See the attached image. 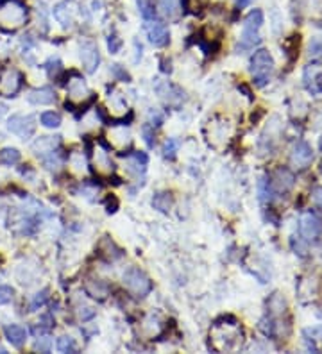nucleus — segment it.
<instances>
[{
	"label": "nucleus",
	"mask_w": 322,
	"mask_h": 354,
	"mask_svg": "<svg viewBox=\"0 0 322 354\" xmlns=\"http://www.w3.org/2000/svg\"><path fill=\"white\" fill-rule=\"evenodd\" d=\"M274 68V59L269 54V50H258L254 52L251 59V72L254 75V84L256 86H265L269 83Z\"/></svg>",
	"instance_id": "f257e3e1"
},
{
	"label": "nucleus",
	"mask_w": 322,
	"mask_h": 354,
	"mask_svg": "<svg viewBox=\"0 0 322 354\" xmlns=\"http://www.w3.org/2000/svg\"><path fill=\"white\" fill-rule=\"evenodd\" d=\"M124 284L127 286V290L133 291L138 297H145L152 290V283H150L149 275L138 267H129L124 272Z\"/></svg>",
	"instance_id": "f03ea898"
},
{
	"label": "nucleus",
	"mask_w": 322,
	"mask_h": 354,
	"mask_svg": "<svg viewBox=\"0 0 322 354\" xmlns=\"http://www.w3.org/2000/svg\"><path fill=\"white\" fill-rule=\"evenodd\" d=\"M8 127L11 133L20 138H31L36 131V118L32 114H13L9 118Z\"/></svg>",
	"instance_id": "7ed1b4c3"
},
{
	"label": "nucleus",
	"mask_w": 322,
	"mask_h": 354,
	"mask_svg": "<svg viewBox=\"0 0 322 354\" xmlns=\"http://www.w3.org/2000/svg\"><path fill=\"white\" fill-rule=\"evenodd\" d=\"M261 24H263V13L259 9H252L247 15V18H245V31L244 36H242L245 47H252V45H256L259 41L258 29L261 27Z\"/></svg>",
	"instance_id": "20e7f679"
},
{
	"label": "nucleus",
	"mask_w": 322,
	"mask_h": 354,
	"mask_svg": "<svg viewBox=\"0 0 322 354\" xmlns=\"http://www.w3.org/2000/svg\"><path fill=\"white\" fill-rule=\"evenodd\" d=\"M22 86V75L15 68H9L0 77V95L4 97H15V93Z\"/></svg>",
	"instance_id": "39448f33"
},
{
	"label": "nucleus",
	"mask_w": 322,
	"mask_h": 354,
	"mask_svg": "<svg viewBox=\"0 0 322 354\" xmlns=\"http://www.w3.org/2000/svg\"><path fill=\"white\" fill-rule=\"evenodd\" d=\"M156 91H157V95H159V97L163 98L167 104H169V106L177 107L181 102H183V100H185V93H183V90H181V88H177L176 84L169 83V81L157 84Z\"/></svg>",
	"instance_id": "423d86ee"
},
{
	"label": "nucleus",
	"mask_w": 322,
	"mask_h": 354,
	"mask_svg": "<svg viewBox=\"0 0 322 354\" xmlns=\"http://www.w3.org/2000/svg\"><path fill=\"white\" fill-rule=\"evenodd\" d=\"M147 36H149V41L156 47H165L170 41V32L167 29L165 24L161 22H152V24L147 25Z\"/></svg>",
	"instance_id": "0eeeda50"
},
{
	"label": "nucleus",
	"mask_w": 322,
	"mask_h": 354,
	"mask_svg": "<svg viewBox=\"0 0 322 354\" xmlns=\"http://www.w3.org/2000/svg\"><path fill=\"white\" fill-rule=\"evenodd\" d=\"M81 61H83L84 70L88 74H93L98 61H100V55H98V48L91 41H86V43L81 45Z\"/></svg>",
	"instance_id": "6e6552de"
},
{
	"label": "nucleus",
	"mask_w": 322,
	"mask_h": 354,
	"mask_svg": "<svg viewBox=\"0 0 322 354\" xmlns=\"http://www.w3.org/2000/svg\"><path fill=\"white\" fill-rule=\"evenodd\" d=\"M157 8H159L161 15L169 20H179V16L183 15L181 0H157Z\"/></svg>",
	"instance_id": "1a4fd4ad"
},
{
	"label": "nucleus",
	"mask_w": 322,
	"mask_h": 354,
	"mask_svg": "<svg viewBox=\"0 0 322 354\" xmlns=\"http://www.w3.org/2000/svg\"><path fill=\"white\" fill-rule=\"evenodd\" d=\"M4 334H6V338H8V342L15 347H22L25 343V340H27V331H25L22 326H18V324L6 326Z\"/></svg>",
	"instance_id": "9d476101"
},
{
	"label": "nucleus",
	"mask_w": 322,
	"mask_h": 354,
	"mask_svg": "<svg viewBox=\"0 0 322 354\" xmlns=\"http://www.w3.org/2000/svg\"><path fill=\"white\" fill-rule=\"evenodd\" d=\"M27 100L34 106H48L56 100V95L50 88H39V90H32L29 93Z\"/></svg>",
	"instance_id": "9b49d317"
},
{
	"label": "nucleus",
	"mask_w": 322,
	"mask_h": 354,
	"mask_svg": "<svg viewBox=\"0 0 322 354\" xmlns=\"http://www.w3.org/2000/svg\"><path fill=\"white\" fill-rule=\"evenodd\" d=\"M58 143H59V136H41L32 143V150L38 156H45V154L54 152Z\"/></svg>",
	"instance_id": "f8f14e48"
},
{
	"label": "nucleus",
	"mask_w": 322,
	"mask_h": 354,
	"mask_svg": "<svg viewBox=\"0 0 322 354\" xmlns=\"http://www.w3.org/2000/svg\"><path fill=\"white\" fill-rule=\"evenodd\" d=\"M68 93H70L72 100H77V102H81L84 98H90V95H91L88 86L84 84V79H81V77H75L74 81H70V84H68Z\"/></svg>",
	"instance_id": "ddd939ff"
},
{
	"label": "nucleus",
	"mask_w": 322,
	"mask_h": 354,
	"mask_svg": "<svg viewBox=\"0 0 322 354\" xmlns=\"http://www.w3.org/2000/svg\"><path fill=\"white\" fill-rule=\"evenodd\" d=\"M292 159H294L295 165L299 166H306L308 163L313 159V152H311L310 145L304 142H299L294 149V154H292Z\"/></svg>",
	"instance_id": "4468645a"
},
{
	"label": "nucleus",
	"mask_w": 322,
	"mask_h": 354,
	"mask_svg": "<svg viewBox=\"0 0 322 354\" xmlns=\"http://www.w3.org/2000/svg\"><path fill=\"white\" fill-rule=\"evenodd\" d=\"M172 202H174L172 193H169V192H159L152 197V206L161 213L169 211V209L172 208Z\"/></svg>",
	"instance_id": "2eb2a0df"
},
{
	"label": "nucleus",
	"mask_w": 322,
	"mask_h": 354,
	"mask_svg": "<svg viewBox=\"0 0 322 354\" xmlns=\"http://www.w3.org/2000/svg\"><path fill=\"white\" fill-rule=\"evenodd\" d=\"M303 231L306 236H310V238H313V236H317L318 232L322 231V224L318 218H315L313 215H308L306 218L303 220Z\"/></svg>",
	"instance_id": "dca6fc26"
},
{
	"label": "nucleus",
	"mask_w": 322,
	"mask_h": 354,
	"mask_svg": "<svg viewBox=\"0 0 322 354\" xmlns=\"http://www.w3.org/2000/svg\"><path fill=\"white\" fill-rule=\"evenodd\" d=\"M86 291L90 297H93V299H104L108 295V286L102 283V281H88L86 283Z\"/></svg>",
	"instance_id": "f3484780"
},
{
	"label": "nucleus",
	"mask_w": 322,
	"mask_h": 354,
	"mask_svg": "<svg viewBox=\"0 0 322 354\" xmlns=\"http://www.w3.org/2000/svg\"><path fill=\"white\" fill-rule=\"evenodd\" d=\"M68 9H70L68 2H59V4L54 8V16L59 24H63V25L72 24V16H70V11H68Z\"/></svg>",
	"instance_id": "a211bd4d"
},
{
	"label": "nucleus",
	"mask_w": 322,
	"mask_h": 354,
	"mask_svg": "<svg viewBox=\"0 0 322 354\" xmlns=\"http://www.w3.org/2000/svg\"><path fill=\"white\" fill-rule=\"evenodd\" d=\"M0 161L4 163V165L11 166V165H16L20 161V152L13 147H8V149H2L0 150Z\"/></svg>",
	"instance_id": "6ab92c4d"
},
{
	"label": "nucleus",
	"mask_w": 322,
	"mask_h": 354,
	"mask_svg": "<svg viewBox=\"0 0 322 354\" xmlns=\"http://www.w3.org/2000/svg\"><path fill=\"white\" fill-rule=\"evenodd\" d=\"M41 124L45 127H48V129H56V127L61 126V116L58 113H54V111H45L41 114Z\"/></svg>",
	"instance_id": "aec40b11"
},
{
	"label": "nucleus",
	"mask_w": 322,
	"mask_h": 354,
	"mask_svg": "<svg viewBox=\"0 0 322 354\" xmlns=\"http://www.w3.org/2000/svg\"><path fill=\"white\" fill-rule=\"evenodd\" d=\"M308 55L311 61H320L322 59V38L311 39L310 48H308Z\"/></svg>",
	"instance_id": "412c9836"
},
{
	"label": "nucleus",
	"mask_w": 322,
	"mask_h": 354,
	"mask_svg": "<svg viewBox=\"0 0 322 354\" xmlns=\"http://www.w3.org/2000/svg\"><path fill=\"white\" fill-rule=\"evenodd\" d=\"M75 342L74 338H70V336H61V338L58 340V350L59 352H75Z\"/></svg>",
	"instance_id": "4be33fe9"
},
{
	"label": "nucleus",
	"mask_w": 322,
	"mask_h": 354,
	"mask_svg": "<svg viewBox=\"0 0 322 354\" xmlns=\"http://www.w3.org/2000/svg\"><path fill=\"white\" fill-rule=\"evenodd\" d=\"M177 149H179V142L174 140V138H169L165 142V145H163V154H165V157H170V159H172V157L176 156Z\"/></svg>",
	"instance_id": "5701e85b"
},
{
	"label": "nucleus",
	"mask_w": 322,
	"mask_h": 354,
	"mask_svg": "<svg viewBox=\"0 0 322 354\" xmlns=\"http://www.w3.org/2000/svg\"><path fill=\"white\" fill-rule=\"evenodd\" d=\"M47 299H48V290L38 291V293L34 295V299H32V303H31V310L36 311L38 308H41L45 303H47Z\"/></svg>",
	"instance_id": "b1692460"
},
{
	"label": "nucleus",
	"mask_w": 322,
	"mask_h": 354,
	"mask_svg": "<svg viewBox=\"0 0 322 354\" xmlns=\"http://www.w3.org/2000/svg\"><path fill=\"white\" fill-rule=\"evenodd\" d=\"M136 2H138V9H140L143 18H152L154 9H152V6H150L149 0H136Z\"/></svg>",
	"instance_id": "393cba45"
},
{
	"label": "nucleus",
	"mask_w": 322,
	"mask_h": 354,
	"mask_svg": "<svg viewBox=\"0 0 322 354\" xmlns=\"http://www.w3.org/2000/svg\"><path fill=\"white\" fill-rule=\"evenodd\" d=\"M50 338L48 336H38V340H36L34 343V349L39 350V352H50Z\"/></svg>",
	"instance_id": "a878e982"
},
{
	"label": "nucleus",
	"mask_w": 322,
	"mask_h": 354,
	"mask_svg": "<svg viewBox=\"0 0 322 354\" xmlns=\"http://www.w3.org/2000/svg\"><path fill=\"white\" fill-rule=\"evenodd\" d=\"M13 295L15 290L11 286H6V284H0V304H8L13 301Z\"/></svg>",
	"instance_id": "bb28decb"
},
{
	"label": "nucleus",
	"mask_w": 322,
	"mask_h": 354,
	"mask_svg": "<svg viewBox=\"0 0 322 354\" xmlns=\"http://www.w3.org/2000/svg\"><path fill=\"white\" fill-rule=\"evenodd\" d=\"M120 47H122V39L118 38L117 34H111L110 38H108V48H110L111 54H117L118 50H120Z\"/></svg>",
	"instance_id": "cd10ccee"
},
{
	"label": "nucleus",
	"mask_w": 322,
	"mask_h": 354,
	"mask_svg": "<svg viewBox=\"0 0 322 354\" xmlns=\"http://www.w3.org/2000/svg\"><path fill=\"white\" fill-rule=\"evenodd\" d=\"M142 133H143V138H145V143L149 147H152L154 145V129L149 126V124H145L143 129H142Z\"/></svg>",
	"instance_id": "c85d7f7f"
},
{
	"label": "nucleus",
	"mask_w": 322,
	"mask_h": 354,
	"mask_svg": "<svg viewBox=\"0 0 322 354\" xmlns=\"http://www.w3.org/2000/svg\"><path fill=\"white\" fill-rule=\"evenodd\" d=\"M133 157L136 159L138 163H142V165H147V161H149V157H147V154H143V152H134Z\"/></svg>",
	"instance_id": "c756f323"
},
{
	"label": "nucleus",
	"mask_w": 322,
	"mask_h": 354,
	"mask_svg": "<svg viewBox=\"0 0 322 354\" xmlns=\"http://www.w3.org/2000/svg\"><path fill=\"white\" fill-rule=\"evenodd\" d=\"M113 72H115L117 75H120L122 79H126V81H129V75H127V72H124L122 68L118 67V65H115V67H113Z\"/></svg>",
	"instance_id": "7c9ffc66"
},
{
	"label": "nucleus",
	"mask_w": 322,
	"mask_h": 354,
	"mask_svg": "<svg viewBox=\"0 0 322 354\" xmlns=\"http://www.w3.org/2000/svg\"><path fill=\"white\" fill-rule=\"evenodd\" d=\"M251 2H252V0H236V6H238V8L242 9V8H247V6L251 4Z\"/></svg>",
	"instance_id": "2f4dec72"
},
{
	"label": "nucleus",
	"mask_w": 322,
	"mask_h": 354,
	"mask_svg": "<svg viewBox=\"0 0 322 354\" xmlns=\"http://www.w3.org/2000/svg\"><path fill=\"white\" fill-rule=\"evenodd\" d=\"M6 2H8V0H0V8H2V6H4Z\"/></svg>",
	"instance_id": "473e14b6"
},
{
	"label": "nucleus",
	"mask_w": 322,
	"mask_h": 354,
	"mask_svg": "<svg viewBox=\"0 0 322 354\" xmlns=\"http://www.w3.org/2000/svg\"><path fill=\"white\" fill-rule=\"evenodd\" d=\"M318 83H320V90H322V77H320V79H318Z\"/></svg>",
	"instance_id": "72a5a7b5"
}]
</instances>
